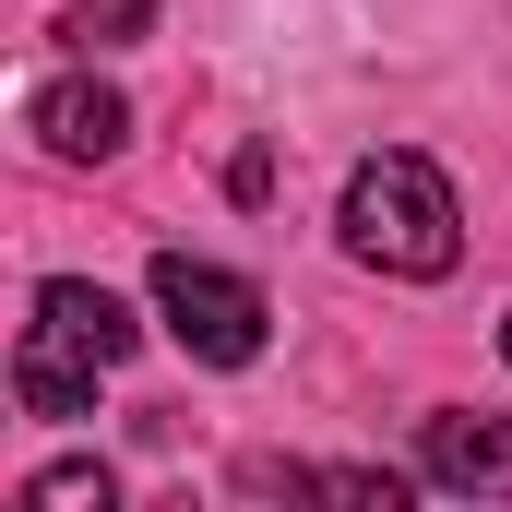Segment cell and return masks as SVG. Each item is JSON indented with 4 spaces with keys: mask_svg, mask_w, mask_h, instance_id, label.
Instances as JSON below:
<instances>
[{
    "mask_svg": "<svg viewBox=\"0 0 512 512\" xmlns=\"http://www.w3.org/2000/svg\"><path fill=\"white\" fill-rule=\"evenodd\" d=\"M334 227H346V251L370 262V274H405V286H441L453 262H465V203H453V179L429 167V155H358L346 167V203H334Z\"/></svg>",
    "mask_w": 512,
    "mask_h": 512,
    "instance_id": "1",
    "label": "cell"
},
{
    "mask_svg": "<svg viewBox=\"0 0 512 512\" xmlns=\"http://www.w3.org/2000/svg\"><path fill=\"white\" fill-rule=\"evenodd\" d=\"M131 346H143V322H131L96 274H48L24 346H12V405H24V417H84L96 382L120 370Z\"/></svg>",
    "mask_w": 512,
    "mask_h": 512,
    "instance_id": "2",
    "label": "cell"
},
{
    "mask_svg": "<svg viewBox=\"0 0 512 512\" xmlns=\"http://www.w3.org/2000/svg\"><path fill=\"white\" fill-rule=\"evenodd\" d=\"M155 322L203 358V370H251L262 358V286L227 274V262H191V251H155Z\"/></svg>",
    "mask_w": 512,
    "mask_h": 512,
    "instance_id": "3",
    "label": "cell"
},
{
    "mask_svg": "<svg viewBox=\"0 0 512 512\" xmlns=\"http://www.w3.org/2000/svg\"><path fill=\"white\" fill-rule=\"evenodd\" d=\"M417 477L453 489V501H512V417H465V405H441V417L417 429Z\"/></svg>",
    "mask_w": 512,
    "mask_h": 512,
    "instance_id": "4",
    "label": "cell"
},
{
    "mask_svg": "<svg viewBox=\"0 0 512 512\" xmlns=\"http://www.w3.org/2000/svg\"><path fill=\"white\" fill-rule=\"evenodd\" d=\"M24 120H36V143H48L60 167H108V155L131 143V108L96 84V72H60V84H36V108H24Z\"/></svg>",
    "mask_w": 512,
    "mask_h": 512,
    "instance_id": "5",
    "label": "cell"
},
{
    "mask_svg": "<svg viewBox=\"0 0 512 512\" xmlns=\"http://www.w3.org/2000/svg\"><path fill=\"white\" fill-rule=\"evenodd\" d=\"M298 501H346V512H405V477L393 465H310Z\"/></svg>",
    "mask_w": 512,
    "mask_h": 512,
    "instance_id": "6",
    "label": "cell"
},
{
    "mask_svg": "<svg viewBox=\"0 0 512 512\" xmlns=\"http://www.w3.org/2000/svg\"><path fill=\"white\" fill-rule=\"evenodd\" d=\"M143 24H155V0H72V12H60V36H72L84 60H96V48H131Z\"/></svg>",
    "mask_w": 512,
    "mask_h": 512,
    "instance_id": "7",
    "label": "cell"
},
{
    "mask_svg": "<svg viewBox=\"0 0 512 512\" xmlns=\"http://www.w3.org/2000/svg\"><path fill=\"white\" fill-rule=\"evenodd\" d=\"M108 501H120L108 465H48V477H24V512H108Z\"/></svg>",
    "mask_w": 512,
    "mask_h": 512,
    "instance_id": "8",
    "label": "cell"
},
{
    "mask_svg": "<svg viewBox=\"0 0 512 512\" xmlns=\"http://www.w3.org/2000/svg\"><path fill=\"white\" fill-rule=\"evenodd\" d=\"M501 358H512V310H501Z\"/></svg>",
    "mask_w": 512,
    "mask_h": 512,
    "instance_id": "9",
    "label": "cell"
}]
</instances>
